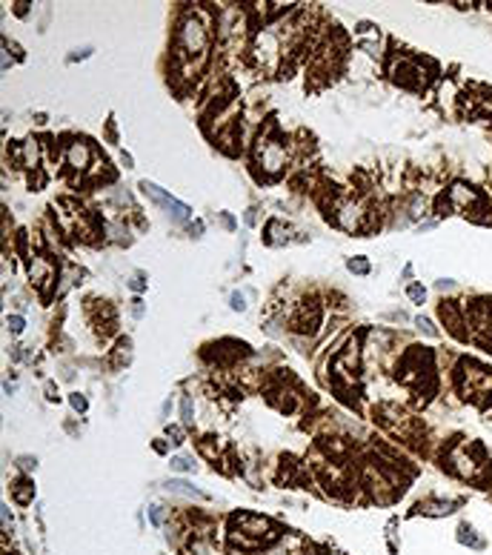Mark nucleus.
Here are the masks:
<instances>
[{
    "instance_id": "7",
    "label": "nucleus",
    "mask_w": 492,
    "mask_h": 555,
    "mask_svg": "<svg viewBox=\"0 0 492 555\" xmlns=\"http://www.w3.org/2000/svg\"><path fill=\"white\" fill-rule=\"evenodd\" d=\"M418 326H424V332H427V335H435V329H432V324H429L427 318H418Z\"/></svg>"
},
{
    "instance_id": "5",
    "label": "nucleus",
    "mask_w": 492,
    "mask_h": 555,
    "mask_svg": "<svg viewBox=\"0 0 492 555\" xmlns=\"http://www.w3.org/2000/svg\"><path fill=\"white\" fill-rule=\"evenodd\" d=\"M424 286H409V298H412V301H424Z\"/></svg>"
},
{
    "instance_id": "11",
    "label": "nucleus",
    "mask_w": 492,
    "mask_h": 555,
    "mask_svg": "<svg viewBox=\"0 0 492 555\" xmlns=\"http://www.w3.org/2000/svg\"><path fill=\"white\" fill-rule=\"evenodd\" d=\"M232 306H235V309H243V301H240V295H232Z\"/></svg>"
},
{
    "instance_id": "3",
    "label": "nucleus",
    "mask_w": 492,
    "mask_h": 555,
    "mask_svg": "<svg viewBox=\"0 0 492 555\" xmlns=\"http://www.w3.org/2000/svg\"><path fill=\"white\" fill-rule=\"evenodd\" d=\"M140 189L146 192L149 198H155V200H158V203H160L163 209H172V215H175V218H181V221H183V218H189V212H192V209H189V206H183L181 200H175L172 195H166V192H160L158 186H155V183H146V181H143V183H140Z\"/></svg>"
},
{
    "instance_id": "8",
    "label": "nucleus",
    "mask_w": 492,
    "mask_h": 555,
    "mask_svg": "<svg viewBox=\"0 0 492 555\" xmlns=\"http://www.w3.org/2000/svg\"><path fill=\"white\" fill-rule=\"evenodd\" d=\"M172 467H175V469H189L192 464H189V461H183V458H175V461H172Z\"/></svg>"
},
{
    "instance_id": "1",
    "label": "nucleus",
    "mask_w": 492,
    "mask_h": 555,
    "mask_svg": "<svg viewBox=\"0 0 492 555\" xmlns=\"http://www.w3.org/2000/svg\"><path fill=\"white\" fill-rule=\"evenodd\" d=\"M458 389L464 398H469V401H475L481 406L492 404V369L475 364V361H461Z\"/></svg>"
},
{
    "instance_id": "9",
    "label": "nucleus",
    "mask_w": 492,
    "mask_h": 555,
    "mask_svg": "<svg viewBox=\"0 0 492 555\" xmlns=\"http://www.w3.org/2000/svg\"><path fill=\"white\" fill-rule=\"evenodd\" d=\"M72 406H75V409H86V401L78 398V395H72Z\"/></svg>"
},
{
    "instance_id": "2",
    "label": "nucleus",
    "mask_w": 492,
    "mask_h": 555,
    "mask_svg": "<svg viewBox=\"0 0 492 555\" xmlns=\"http://www.w3.org/2000/svg\"><path fill=\"white\" fill-rule=\"evenodd\" d=\"M481 306L472 309V341L492 352V301H478Z\"/></svg>"
},
{
    "instance_id": "6",
    "label": "nucleus",
    "mask_w": 492,
    "mask_h": 555,
    "mask_svg": "<svg viewBox=\"0 0 492 555\" xmlns=\"http://www.w3.org/2000/svg\"><path fill=\"white\" fill-rule=\"evenodd\" d=\"M9 326H12V332H20V329H23V321H20L17 315H12L9 318Z\"/></svg>"
},
{
    "instance_id": "10",
    "label": "nucleus",
    "mask_w": 492,
    "mask_h": 555,
    "mask_svg": "<svg viewBox=\"0 0 492 555\" xmlns=\"http://www.w3.org/2000/svg\"><path fill=\"white\" fill-rule=\"evenodd\" d=\"M183 418H186V421L192 418V404H189V401H183Z\"/></svg>"
},
{
    "instance_id": "4",
    "label": "nucleus",
    "mask_w": 492,
    "mask_h": 555,
    "mask_svg": "<svg viewBox=\"0 0 492 555\" xmlns=\"http://www.w3.org/2000/svg\"><path fill=\"white\" fill-rule=\"evenodd\" d=\"M349 269L364 275V272H369V263H366V261H349Z\"/></svg>"
}]
</instances>
